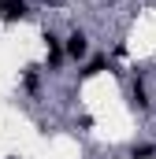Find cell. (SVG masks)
Masks as SVG:
<instances>
[{"label":"cell","mask_w":156,"mask_h":159,"mask_svg":"<svg viewBox=\"0 0 156 159\" xmlns=\"http://www.w3.org/2000/svg\"><path fill=\"white\" fill-rule=\"evenodd\" d=\"M63 56L75 59V63H85L89 59V34L85 30H71V37L63 41Z\"/></svg>","instance_id":"6da1fadb"},{"label":"cell","mask_w":156,"mask_h":159,"mask_svg":"<svg viewBox=\"0 0 156 159\" xmlns=\"http://www.w3.org/2000/svg\"><path fill=\"white\" fill-rule=\"evenodd\" d=\"M30 15V4L26 0H0V19L4 22H19Z\"/></svg>","instance_id":"7a4b0ae2"},{"label":"cell","mask_w":156,"mask_h":159,"mask_svg":"<svg viewBox=\"0 0 156 159\" xmlns=\"http://www.w3.org/2000/svg\"><path fill=\"white\" fill-rule=\"evenodd\" d=\"M45 48H48V70H60V63L67 56H63V41L56 37L52 30H45Z\"/></svg>","instance_id":"3957f363"},{"label":"cell","mask_w":156,"mask_h":159,"mask_svg":"<svg viewBox=\"0 0 156 159\" xmlns=\"http://www.w3.org/2000/svg\"><path fill=\"white\" fill-rule=\"evenodd\" d=\"M130 100H134V107H138V111H149V107H153V100H149V89H145V78H141V74H134Z\"/></svg>","instance_id":"277c9868"},{"label":"cell","mask_w":156,"mask_h":159,"mask_svg":"<svg viewBox=\"0 0 156 159\" xmlns=\"http://www.w3.org/2000/svg\"><path fill=\"white\" fill-rule=\"evenodd\" d=\"M108 67H112V59H108V56H89V59H85V67H82V78H97V74H100V70H108Z\"/></svg>","instance_id":"5b68a950"},{"label":"cell","mask_w":156,"mask_h":159,"mask_svg":"<svg viewBox=\"0 0 156 159\" xmlns=\"http://www.w3.org/2000/svg\"><path fill=\"white\" fill-rule=\"evenodd\" d=\"M22 89H26V93H37L41 89V70L37 67H26V70H22Z\"/></svg>","instance_id":"8992f818"},{"label":"cell","mask_w":156,"mask_h":159,"mask_svg":"<svg viewBox=\"0 0 156 159\" xmlns=\"http://www.w3.org/2000/svg\"><path fill=\"white\" fill-rule=\"evenodd\" d=\"M156 156V144L141 141V144H130V159H153Z\"/></svg>","instance_id":"52a82bcc"}]
</instances>
